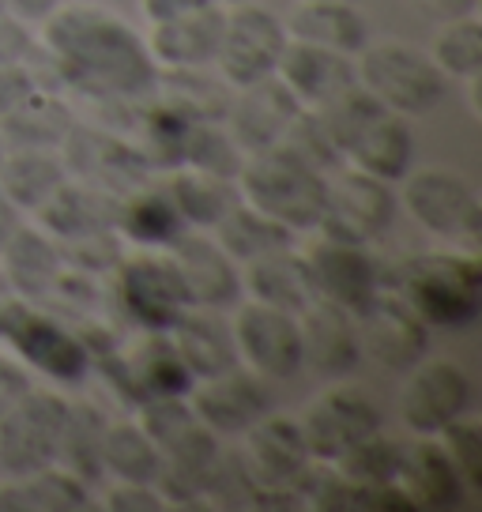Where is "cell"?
Returning <instances> with one entry per match:
<instances>
[{"label":"cell","mask_w":482,"mask_h":512,"mask_svg":"<svg viewBox=\"0 0 482 512\" xmlns=\"http://www.w3.org/2000/svg\"><path fill=\"white\" fill-rule=\"evenodd\" d=\"M42 27L38 49L57 72L53 87L125 110L155 95L159 64L151 61L147 38L132 31L106 4H61Z\"/></svg>","instance_id":"1"},{"label":"cell","mask_w":482,"mask_h":512,"mask_svg":"<svg viewBox=\"0 0 482 512\" xmlns=\"http://www.w3.org/2000/svg\"><path fill=\"white\" fill-rule=\"evenodd\" d=\"M392 294H400L430 332H464L482 313L479 256L456 245L407 256L392 275Z\"/></svg>","instance_id":"2"},{"label":"cell","mask_w":482,"mask_h":512,"mask_svg":"<svg viewBox=\"0 0 482 512\" xmlns=\"http://www.w3.org/2000/svg\"><path fill=\"white\" fill-rule=\"evenodd\" d=\"M238 192L249 208L264 211L294 234L317 230L328 200V174L294 155L287 144L264 147L245 155L238 174Z\"/></svg>","instance_id":"3"},{"label":"cell","mask_w":482,"mask_h":512,"mask_svg":"<svg viewBox=\"0 0 482 512\" xmlns=\"http://www.w3.org/2000/svg\"><path fill=\"white\" fill-rule=\"evenodd\" d=\"M0 343H8L23 366L53 384H83L95 369L91 347L83 343L76 324L16 294H0Z\"/></svg>","instance_id":"4"},{"label":"cell","mask_w":482,"mask_h":512,"mask_svg":"<svg viewBox=\"0 0 482 512\" xmlns=\"http://www.w3.org/2000/svg\"><path fill=\"white\" fill-rule=\"evenodd\" d=\"M354 68L358 83L400 117H426L449 98V80L430 61V53L400 38L366 42V49L354 57Z\"/></svg>","instance_id":"5"},{"label":"cell","mask_w":482,"mask_h":512,"mask_svg":"<svg viewBox=\"0 0 482 512\" xmlns=\"http://www.w3.org/2000/svg\"><path fill=\"white\" fill-rule=\"evenodd\" d=\"M110 305L140 332H170L193 305L166 249H132L110 272Z\"/></svg>","instance_id":"6"},{"label":"cell","mask_w":482,"mask_h":512,"mask_svg":"<svg viewBox=\"0 0 482 512\" xmlns=\"http://www.w3.org/2000/svg\"><path fill=\"white\" fill-rule=\"evenodd\" d=\"M400 196L403 211L415 219L426 234L449 241L456 249H479L482 234V204L479 189L460 170L449 166H422L403 177Z\"/></svg>","instance_id":"7"},{"label":"cell","mask_w":482,"mask_h":512,"mask_svg":"<svg viewBox=\"0 0 482 512\" xmlns=\"http://www.w3.org/2000/svg\"><path fill=\"white\" fill-rule=\"evenodd\" d=\"M287 27L283 19L272 16L268 8H260L253 0L241 4H226L223 16V38H219V53H215V72L219 80L238 91L249 83L272 80L279 57L287 49Z\"/></svg>","instance_id":"8"},{"label":"cell","mask_w":482,"mask_h":512,"mask_svg":"<svg viewBox=\"0 0 482 512\" xmlns=\"http://www.w3.org/2000/svg\"><path fill=\"white\" fill-rule=\"evenodd\" d=\"M65 418V396L38 392V388H31L12 411H4L0 415V475L12 482L57 464Z\"/></svg>","instance_id":"9"},{"label":"cell","mask_w":482,"mask_h":512,"mask_svg":"<svg viewBox=\"0 0 482 512\" xmlns=\"http://www.w3.org/2000/svg\"><path fill=\"white\" fill-rule=\"evenodd\" d=\"M400 196L388 181L362 174V170H339L328 177V200L317 230L324 238L351 241V245H373L396 223Z\"/></svg>","instance_id":"10"},{"label":"cell","mask_w":482,"mask_h":512,"mask_svg":"<svg viewBox=\"0 0 482 512\" xmlns=\"http://www.w3.org/2000/svg\"><path fill=\"white\" fill-rule=\"evenodd\" d=\"M471 403L475 381L449 358H422L403 377L400 418L415 437H437L441 430H449L452 422L471 415Z\"/></svg>","instance_id":"11"},{"label":"cell","mask_w":482,"mask_h":512,"mask_svg":"<svg viewBox=\"0 0 482 512\" xmlns=\"http://www.w3.org/2000/svg\"><path fill=\"white\" fill-rule=\"evenodd\" d=\"M234 351L238 362L268 381H290L302 373V332L298 313L275 309L264 302H238L234 305Z\"/></svg>","instance_id":"12"},{"label":"cell","mask_w":482,"mask_h":512,"mask_svg":"<svg viewBox=\"0 0 482 512\" xmlns=\"http://www.w3.org/2000/svg\"><path fill=\"white\" fill-rule=\"evenodd\" d=\"M189 407L196 422L215 437H241L264 415H272V381L238 362L215 377L193 381Z\"/></svg>","instance_id":"13"},{"label":"cell","mask_w":482,"mask_h":512,"mask_svg":"<svg viewBox=\"0 0 482 512\" xmlns=\"http://www.w3.org/2000/svg\"><path fill=\"white\" fill-rule=\"evenodd\" d=\"M61 159L68 166V177H80L87 185L125 196L129 189L144 185L155 170L147 166L140 147L129 136H121L117 128H95V125H72L68 140L61 144Z\"/></svg>","instance_id":"14"},{"label":"cell","mask_w":482,"mask_h":512,"mask_svg":"<svg viewBox=\"0 0 482 512\" xmlns=\"http://www.w3.org/2000/svg\"><path fill=\"white\" fill-rule=\"evenodd\" d=\"M241 464L249 467V475L264 490L268 505L272 497H287L298 490V482L306 479V471L317 460L309 456L302 422L287 415H264L253 430L241 433Z\"/></svg>","instance_id":"15"},{"label":"cell","mask_w":482,"mask_h":512,"mask_svg":"<svg viewBox=\"0 0 482 512\" xmlns=\"http://www.w3.org/2000/svg\"><path fill=\"white\" fill-rule=\"evenodd\" d=\"M377 430H381V411L354 384H336V388L321 392L317 400L309 403L306 415H302V433H306L309 456L324 467L339 464L351 448H358Z\"/></svg>","instance_id":"16"},{"label":"cell","mask_w":482,"mask_h":512,"mask_svg":"<svg viewBox=\"0 0 482 512\" xmlns=\"http://www.w3.org/2000/svg\"><path fill=\"white\" fill-rule=\"evenodd\" d=\"M354 324H358L362 358L388 373H407L430 354V328L400 294L385 287L354 317Z\"/></svg>","instance_id":"17"},{"label":"cell","mask_w":482,"mask_h":512,"mask_svg":"<svg viewBox=\"0 0 482 512\" xmlns=\"http://www.w3.org/2000/svg\"><path fill=\"white\" fill-rule=\"evenodd\" d=\"M306 264L313 275V290L321 302H332L347 313H362L381 294V272L370 256V245L324 238L306 249Z\"/></svg>","instance_id":"18"},{"label":"cell","mask_w":482,"mask_h":512,"mask_svg":"<svg viewBox=\"0 0 482 512\" xmlns=\"http://www.w3.org/2000/svg\"><path fill=\"white\" fill-rule=\"evenodd\" d=\"M185 279L193 309H234L241 302V264L215 241L211 230H185L166 249Z\"/></svg>","instance_id":"19"},{"label":"cell","mask_w":482,"mask_h":512,"mask_svg":"<svg viewBox=\"0 0 482 512\" xmlns=\"http://www.w3.org/2000/svg\"><path fill=\"white\" fill-rule=\"evenodd\" d=\"M275 80L287 87L302 110H321L343 91H351L358 83V68L347 53L290 38L279 57V68H275Z\"/></svg>","instance_id":"20"},{"label":"cell","mask_w":482,"mask_h":512,"mask_svg":"<svg viewBox=\"0 0 482 512\" xmlns=\"http://www.w3.org/2000/svg\"><path fill=\"white\" fill-rule=\"evenodd\" d=\"M113 366L121 369L117 381L132 407H140L144 400H159V396H189L193 388V373L174 351L170 332H144V339L132 351H113Z\"/></svg>","instance_id":"21"},{"label":"cell","mask_w":482,"mask_h":512,"mask_svg":"<svg viewBox=\"0 0 482 512\" xmlns=\"http://www.w3.org/2000/svg\"><path fill=\"white\" fill-rule=\"evenodd\" d=\"M298 332H302V366L317 369L321 377H351L358 373L362 358V343H358V324L354 313L339 309L332 302H309L298 313Z\"/></svg>","instance_id":"22"},{"label":"cell","mask_w":482,"mask_h":512,"mask_svg":"<svg viewBox=\"0 0 482 512\" xmlns=\"http://www.w3.org/2000/svg\"><path fill=\"white\" fill-rule=\"evenodd\" d=\"M298 110H302V106L294 102V95L272 76V80L238 87V91L230 95V106H226L223 121H226V128L234 132V140L241 144V151L253 155V151L283 144V136H287V128L294 125Z\"/></svg>","instance_id":"23"},{"label":"cell","mask_w":482,"mask_h":512,"mask_svg":"<svg viewBox=\"0 0 482 512\" xmlns=\"http://www.w3.org/2000/svg\"><path fill=\"white\" fill-rule=\"evenodd\" d=\"M226 4H204L185 16L151 23L147 49L159 72H185V68H211L223 38Z\"/></svg>","instance_id":"24"},{"label":"cell","mask_w":482,"mask_h":512,"mask_svg":"<svg viewBox=\"0 0 482 512\" xmlns=\"http://www.w3.org/2000/svg\"><path fill=\"white\" fill-rule=\"evenodd\" d=\"M65 275V256L53 234L42 226L23 223L12 238L0 245V279L8 294L27 302H49Z\"/></svg>","instance_id":"25"},{"label":"cell","mask_w":482,"mask_h":512,"mask_svg":"<svg viewBox=\"0 0 482 512\" xmlns=\"http://www.w3.org/2000/svg\"><path fill=\"white\" fill-rule=\"evenodd\" d=\"M343 162L351 170L400 185L403 177L415 170V132H411V117H400L392 110H377L351 136V144L343 147Z\"/></svg>","instance_id":"26"},{"label":"cell","mask_w":482,"mask_h":512,"mask_svg":"<svg viewBox=\"0 0 482 512\" xmlns=\"http://www.w3.org/2000/svg\"><path fill=\"white\" fill-rule=\"evenodd\" d=\"M117 234L129 249H170L185 230V215L177 208L174 192L166 185V177L155 181L147 177L144 185L129 189L125 196H117Z\"/></svg>","instance_id":"27"},{"label":"cell","mask_w":482,"mask_h":512,"mask_svg":"<svg viewBox=\"0 0 482 512\" xmlns=\"http://www.w3.org/2000/svg\"><path fill=\"white\" fill-rule=\"evenodd\" d=\"M396 486L418 509H456L471 497V490L464 486L460 471L452 467L449 452L437 437H415L403 445Z\"/></svg>","instance_id":"28"},{"label":"cell","mask_w":482,"mask_h":512,"mask_svg":"<svg viewBox=\"0 0 482 512\" xmlns=\"http://www.w3.org/2000/svg\"><path fill=\"white\" fill-rule=\"evenodd\" d=\"M241 294H249L253 302L287 309V313H302L309 302H317L306 253L294 245H283V249H272V253L241 264Z\"/></svg>","instance_id":"29"},{"label":"cell","mask_w":482,"mask_h":512,"mask_svg":"<svg viewBox=\"0 0 482 512\" xmlns=\"http://www.w3.org/2000/svg\"><path fill=\"white\" fill-rule=\"evenodd\" d=\"M38 226L57 241L87 238L98 230H110L117 219V196L98 185H87L80 177H68L61 189L34 211Z\"/></svg>","instance_id":"30"},{"label":"cell","mask_w":482,"mask_h":512,"mask_svg":"<svg viewBox=\"0 0 482 512\" xmlns=\"http://www.w3.org/2000/svg\"><path fill=\"white\" fill-rule=\"evenodd\" d=\"M283 27L294 42H313L347 57H358L370 42V23L358 12V4L347 0H302Z\"/></svg>","instance_id":"31"},{"label":"cell","mask_w":482,"mask_h":512,"mask_svg":"<svg viewBox=\"0 0 482 512\" xmlns=\"http://www.w3.org/2000/svg\"><path fill=\"white\" fill-rule=\"evenodd\" d=\"M223 448L219 437L204 430L196 422L189 433H181L174 445L162 448V471H159V494L166 497V505L177 501H204V486H208L211 471L219 464Z\"/></svg>","instance_id":"32"},{"label":"cell","mask_w":482,"mask_h":512,"mask_svg":"<svg viewBox=\"0 0 482 512\" xmlns=\"http://www.w3.org/2000/svg\"><path fill=\"white\" fill-rule=\"evenodd\" d=\"M76 121L80 117L68 106V98L57 87L38 83L31 95L0 121V136H4V147H49V151H61V144L68 140Z\"/></svg>","instance_id":"33"},{"label":"cell","mask_w":482,"mask_h":512,"mask_svg":"<svg viewBox=\"0 0 482 512\" xmlns=\"http://www.w3.org/2000/svg\"><path fill=\"white\" fill-rule=\"evenodd\" d=\"M174 351L181 354L185 369L200 377H215L223 369L238 366V351H234V332L230 324L219 317V309H189L185 317L170 328Z\"/></svg>","instance_id":"34"},{"label":"cell","mask_w":482,"mask_h":512,"mask_svg":"<svg viewBox=\"0 0 482 512\" xmlns=\"http://www.w3.org/2000/svg\"><path fill=\"white\" fill-rule=\"evenodd\" d=\"M65 181L68 166L61 159V151H49V147H8L4 159H0V189L12 196V204L23 215H34Z\"/></svg>","instance_id":"35"},{"label":"cell","mask_w":482,"mask_h":512,"mask_svg":"<svg viewBox=\"0 0 482 512\" xmlns=\"http://www.w3.org/2000/svg\"><path fill=\"white\" fill-rule=\"evenodd\" d=\"M87 505H91V486L61 464H49L27 479L0 486V509L8 512H76Z\"/></svg>","instance_id":"36"},{"label":"cell","mask_w":482,"mask_h":512,"mask_svg":"<svg viewBox=\"0 0 482 512\" xmlns=\"http://www.w3.org/2000/svg\"><path fill=\"white\" fill-rule=\"evenodd\" d=\"M166 185L174 192L177 208L185 215L189 230H215V223L241 200L238 181L204 174V170H189V166L170 170Z\"/></svg>","instance_id":"37"},{"label":"cell","mask_w":482,"mask_h":512,"mask_svg":"<svg viewBox=\"0 0 482 512\" xmlns=\"http://www.w3.org/2000/svg\"><path fill=\"white\" fill-rule=\"evenodd\" d=\"M162 471V448L151 441V433L129 418V422H110L106 445H102V475L117 482H136V486H155Z\"/></svg>","instance_id":"38"},{"label":"cell","mask_w":482,"mask_h":512,"mask_svg":"<svg viewBox=\"0 0 482 512\" xmlns=\"http://www.w3.org/2000/svg\"><path fill=\"white\" fill-rule=\"evenodd\" d=\"M110 418L95 403H68L65 430H61V448L57 464L80 475L87 486L102 479V445H106Z\"/></svg>","instance_id":"39"},{"label":"cell","mask_w":482,"mask_h":512,"mask_svg":"<svg viewBox=\"0 0 482 512\" xmlns=\"http://www.w3.org/2000/svg\"><path fill=\"white\" fill-rule=\"evenodd\" d=\"M211 234H215V241H219L238 264H249V260H257V256L272 253V249H283V245H294V238H298L294 230L268 219L264 211L249 208L245 200H238L234 208L226 211Z\"/></svg>","instance_id":"40"},{"label":"cell","mask_w":482,"mask_h":512,"mask_svg":"<svg viewBox=\"0 0 482 512\" xmlns=\"http://www.w3.org/2000/svg\"><path fill=\"white\" fill-rule=\"evenodd\" d=\"M430 61L441 68L449 83H471L482 72V23L479 16L445 19V27L434 34Z\"/></svg>","instance_id":"41"},{"label":"cell","mask_w":482,"mask_h":512,"mask_svg":"<svg viewBox=\"0 0 482 512\" xmlns=\"http://www.w3.org/2000/svg\"><path fill=\"white\" fill-rule=\"evenodd\" d=\"M181 166L238 181L241 166H245V151H241V144L234 140V132L226 128V121H193L189 140H185V159H181Z\"/></svg>","instance_id":"42"},{"label":"cell","mask_w":482,"mask_h":512,"mask_svg":"<svg viewBox=\"0 0 482 512\" xmlns=\"http://www.w3.org/2000/svg\"><path fill=\"white\" fill-rule=\"evenodd\" d=\"M283 144L294 151V155H302L306 162H313L317 170H332V166H343V155H339L336 140H332V132L324 125V117L317 110H298L294 117V125L287 128V136H283Z\"/></svg>","instance_id":"43"},{"label":"cell","mask_w":482,"mask_h":512,"mask_svg":"<svg viewBox=\"0 0 482 512\" xmlns=\"http://www.w3.org/2000/svg\"><path fill=\"white\" fill-rule=\"evenodd\" d=\"M437 441L445 445L452 467L460 471L464 486L471 490V497H475L482 490V433H479V422H475L471 415H464L460 422H452L449 430L437 433Z\"/></svg>","instance_id":"44"},{"label":"cell","mask_w":482,"mask_h":512,"mask_svg":"<svg viewBox=\"0 0 482 512\" xmlns=\"http://www.w3.org/2000/svg\"><path fill=\"white\" fill-rule=\"evenodd\" d=\"M151 441L159 448L174 445L181 433H189L196 426V415L189 407V396H159V400H144L140 403V418H136Z\"/></svg>","instance_id":"45"},{"label":"cell","mask_w":482,"mask_h":512,"mask_svg":"<svg viewBox=\"0 0 482 512\" xmlns=\"http://www.w3.org/2000/svg\"><path fill=\"white\" fill-rule=\"evenodd\" d=\"M38 53V38L27 19L0 12V68L4 64H31V57Z\"/></svg>","instance_id":"46"},{"label":"cell","mask_w":482,"mask_h":512,"mask_svg":"<svg viewBox=\"0 0 482 512\" xmlns=\"http://www.w3.org/2000/svg\"><path fill=\"white\" fill-rule=\"evenodd\" d=\"M38 83L42 80L34 76L31 64H4V68H0V121L16 110Z\"/></svg>","instance_id":"47"},{"label":"cell","mask_w":482,"mask_h":512,"mask_svg":"<svg viewBox=\"0 0 482 512\" xmlns=\"http://www.w3.org/2000/svg\"><path fill=\"white\" fill-rule=\"evenodd\" d=\"M31 388H34L31 369L23 366L16 354L0 351V415H4V411H12V407H16Z\"/></svg>","instance_id":"48"},{"label":"cell","mask_w":482,"mask_h":512,"mask_svg":"<svg viewBox=\"0 0 482 512\" xmlns=\"http://www.w3.org/2000/svg\"><path fill=\"white\" fill-rule=\"evenodd\" d=\"M106 509L113 512H151V509H170L159 486H136V482H117V490L106 497Z\"/></svg>","instance_id":"49"},{"label":"cell","mask_w":482,"mask_h":512,"mask_svg":"<svg viewBox=\"0 0 482 512\" xmlns=\"http://www.w3.org/2000/svg\"><path fill=\"white\" fill-rule=\"evenodd\" d=\"M204 4H219V0H140V12L147 23H162V19L185 16L193 8H204Z\"/></svg>","instance_id":"50"},{"label":"cell","mask_w":482,"mask_h":512,"mask_svg":"<svg viewBox=\"0 0 482 512\" xmlns=\"http://www.w3.org/2000/svg\"><path fill=\"white\" fill-rule=\"evenodd\" d=\"M4 4H8V12H12V16L27 19L31 27H38V23H46V19L53 16L65 0H4Z\"/></svg>","instance_id":"51"},{"label":"cell","mask_w":482,"mask_h":512,"mask_svg":"<svg viewBox=\"0 0 482 512\" xmlns=\"http://www.w3.org/2000/svg\"><path fill=\"white\" fill-rule=\"evenodd\" d=\"M422 4L441 19H460V16H475V12H479V0H422Z\"/></svg>","instance_id":"52"},{"label":"cell","mask_w":482,"mask_h":512,"mask_svg":"<svg viewBox=\"0 0 482 512\" xmlns=\"http://www.w3.org/2000/svg\"><path fill=\"white\" fill-rule=\"evenodd\" d=\"M19 226H23V211L12 204V196L0 189V245L16 234Z\"/></svg>","instance_id":"53"},{"label":"cell","mask_w":482,"mask_h":512,"mask_svg":"<svg viewBox=\"0 0 482 512\" xmlns=\"http://www.w3.org/2000/svg\"><path fill=\"white\" fill-rule=\"evenodd\" d=\"M4 151H8V147H4V136H0V159H4Z\"/></svg>","instance_id":"54"},{"label":"cell","mask_w":482,"mask_h":512,"mask_svg":"<svg viewBox=\"0 0 482 512\" xmlns=\"http://www.w3.org/2000/svg\"><path fill=\"white\" fill-rule=\"evenodd\" d=\"M0 294H8V287H4V279H0Z\"/></svg>","instance_id":"55"},{"label":"cell","mask_w":482,"mask_h":512,"mask_svg":"<svg viewBox=\"0 0 482 512\" xmlns=\"http://www.w3.org/2000/svg\"><path fill=\"white\" fill-rule=\"evenodd\" d=\"M219 4H241V0H219Z\"/></svg>","instance_id":"56"},{"label":"cell","mask_w":482,"mask_h":512,"mask_svg":"<svg viewBox=\"0 0 482 512\" xmlns=\"http://www.w3.org/2000/svg\"><path fill=\"white\" fill-rule=\"evenodd\" d=\"M0 12H8V4H4V0H0Z\"/></svg>","instance_id":"57"},{"label":"cell","mask_w":482,"mask_h":512,"mask_svg":"<svg viewBox=\"0 0 482 512\" xmlns=\"http://www.w3.org/2000/svg\"><path fill=\"white\" fill-rule=\"evenodd\" d=\"M347 4H358V0H347Z\"/></svg>","instance_id":"58"}]
</instances>
